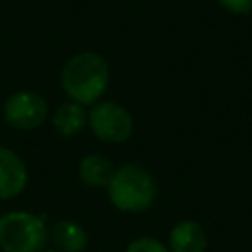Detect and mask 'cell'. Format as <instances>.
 I'll use <instances>...</instances> for the list:
<instances>
[{
  "mask_svg": "<svg viewBox=\"0 0 252 252\" xmlns=\"http://www.w3.org/2000/svg\"><path fill=\"white\" fill-rule=\"evenodd\" d=\"M59 81L69 100L93 106L110 85V65L96 51H79L63 63Z\"/></svg>",
  "mask_w": 252,
  "mask_h": 252,
  "instance_id": "cell-1",
  "label": "cell"
},
{
  "mask_svg": "<svg viewBox=\"0 0 252 252\" xmlns=\"http://www.w3.org/2000/svg\"><path fill=\"white\" fill-rule=\"evenodd\" d=\"M106 193L118 211L142 213L156 203L158 185L146 167L138 163H126L114 169L110 183L106 185Z\"/></svg>",
  "mask_w": 252,
  "mask_h": 252,
  "instance_id": "cell-2",
  "label": "cell"
},
{
  "mask_svg": "<svg viewBox=\"0 0 252 252\" xmlns=\"http://www.w3.org/2000/svg\"><path fill=\"white\" fill-rule=\"evenodd\" d=\"M49 230L41 217L28 211H10L0 217V248L4 252H41Z\"/></svg>",
  "mask_w": 252,
  "mask_h": 252,
  "instance_id": "cell-3",
  "label": "cell"
},
{
  "mask_svg": "<svg viewBox=\"0 0 252 252\" xmlns=\"http://www.w3.org/2000/svg\"><path fill=\"white\" fill-rule=\"evenodd\" d=\"M87 126L104 144H124L134 132V118L126 106L114 100H98L89 110Z\"/></svg>",
  "mask_w": 252,
  "mask_h": 252,
  "instance_id": "cell-4",
  "label": "cell"
},
{
  "mask_svg": "<svg viewBox=\"0 0 252 252\" xmlns=\"http://www.w3.org/2000/svg\"><path fill=\"white\" fill-rule=\"evenodd\" d=\"M4 120L10 128L20 132H32L39 128L49 114L47 100L37 91H16L4 102Z\"/></svg>",
  "mask_w": 252,
  "mask_h": 252,
  "instance_id": "cell-5",
  "label": "cell"
},
{
  "mask_svg": "<svg viewBox=\"0 0 252 252\" xmlns=\"http://www.w3.org/2000/svg\"><path fill=\"white\" fill-rule=\"evenodd\" d=\"M28 185V169L22 158L10 150L0 146V201H10L22 195Z\"/></svg>",
  "mask_w": 252,
  "mask_h": 252,
  "instance_id": "cell-6",
  "label": "cell"
},
{
  "mask_svg": "<svg viewBox=\"0 0 252 252\" xmlns=\"http://www.w3.org/2000/svg\"><path fill=\"white\" fill-rule=\"evenodd\" d=\"M207 244L205 226L193 219H183L169 230V252H205Z\"/></svg>",
  "mask_w": 252,
  "mask_h": 252,
  "instance_id": "cell-7",
  "label": "cell"
},
{
  "mask_svg": "<svg viewBox=\"0 0 252 252\" xmlns=\"http://www.w3.org/2000/svg\"><path fill=\"white\" fill-rule=\"evenodd\" d=\"M49 240L53 242L57 252H83L89 244V234L79 222L63 219L51 224Z\"/></svg>",
  "mask_w": 252,
  "mask_h": 252,
  "instance_id": "cell-8",
  "label": "cell"
},
{
  "mask_svg": "<svg viewBox=\"0 0 252 252\" xmlns=\"http://www.w3.org/2000/svg\"><path fill=\"white\" fill-rule=\"evenodd\" d=\"M87 116H89V112L85 110L83 104L73 102V100H67V102H61L53 110L51 124H53V128H55V132L59 136L71 138V136H77L79 132L85 130Z\"/></svg>",
  "mask_w": 252,
  "mask_h": 252,
  "instance_id": "cell-9",
  "label": "cell"
},
{
  "mask_svg": "<svg viewBox=\"0 0 252 252\" xmlns=\"http://www.w3.org/2000/svg\"><path fill=\"white\" fill-rule=\"evenodd\" d=\"M114 169L116 167L112 165V161L106 156L96 154V152L87 154L79 161V177L89 187H106L110 183Z\"/></svg>",
  "mask_w": 252,
  "mask_h": 252,
  "instance_id": "cell-10",
  "label": "cell"
},
{
  "mask_svg": "<svg viewBox=\"0 0 252 252\" xmlns=\"http://www.w3.org/2000/svg\"><path fill=\"white\" fill-rule=\"evenodd\" d=\"M126 252H169V248L154 236H138L130 240V244L126 246Z\"/></svg>",
  "mask_w": 252,
  "mask_h": 252,
  "instance_id": "cell-11",
  "label": "cell"
},
{
  "mask_svg": "<svg viewBox=\"0 0 252 252\" xmlns=\"http://www.w3.org/2000/svg\"><path fill=\"white\" fill-rule=\"evenodd\" d=\"M217 2L222 10L236 16H244L252 12V0H217Z\"/></svg>",
  "mask_w": 252,
  "mask_h": 252,
  "instance_id": "cell-12",
  "label": "cell"
},
{
  "mask_svg": "<svg viewBox=\"0 0 252 252\" xmlns=\"http://www.w3.org/2000/svg\"><path fill=\"white\" fill-rule=\"evenodd\" d=\"M41 252H57V250H55V248H47V250H45V248H43V250H41Z\"/></svg>",
  "mask_w": 252,
  "mask_h": 252,
  "instance_id": "cell-13",
  "label": "cell"
}]
</instances>
